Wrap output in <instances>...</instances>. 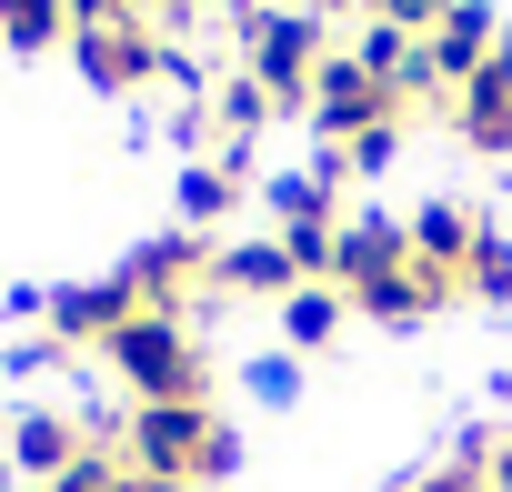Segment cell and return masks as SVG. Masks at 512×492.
Wrapping results in <instances>:
<instances>
[{"mask_svg":"<svg viewBox=\"0 0 512 492\" xmlns=\"http://www.w3.org/2000/svg\"><path fill=\"white\" fill-rule=\"evenodd\" d=\"M131 21H151V31L161 21H191V0H131Z\"/></svg>","mask_w":512,"mask_h":492,"instance_id":"obj_26","label":"cell"},{"mask_svg":"<svg viewBox=\"0 0 512 492\" xmlns=\"http://www.w3.org/2000/svg\"><path fill=\"white\" fill-rule=\"evenodd\" d=\"M171 201H181V221H191V231H211V221H231V201H241V171H221V161H191V171L171 181Z\"/></svg>","mask_w":512,"mask_h":492,"instance_id":"obj_17","label":"cell"},{"mask_svg":"<svg viewBox=\"0 0 512 492\" xmlns=\"http://www.w3.org/2000/svg\"><path fill=\"white\" fill-rule=\"evenodd\" d=\"M0 492H21V472H11V462H0Z\"/></svg>","mask_w":512,"mask_h":492,"instance_id":"obj_31","label":"cell"},{"mask_svg":"<svg viewBox=\"0 0 512 492\" xmlns=\"http://www.w3.org/2000/svg\"><path fill=\"white\" fill-rule=\"evenodd\" d=\"M322 61H332V31L312 21V11H251L241 21V71L262 81L272 101H312V81H322Z\"/></svg>","mask_w":512,"mask_h":492,"instance_id":"obj_3","label":"cell"},{"mask_svg":"<svg viewBox=\"0 0 512 492\" xmlns=\"http://www.w3.org/2000/svg\"><path fill=\"white\" fill-rule=\"evenodd\" d=\"M402 492H492V482H482V452H462V462H442V472H422Z\"/></svg>","mask_w":512,"mask_h":492,"instance_id":"obj_23","label":"cell"},{"mask_svg":"<svg viewBox=\"0 0 512 492\" xmlns=\"http://www.w3.org/2000/svg\"><path fill=\"white\" fill-rule=\"evenodd\" d=\"M452 121H462V141L472 151H512V31L492 41V61L452 91Z\"/></svg>","mask_w":512,"mask_h":492,"instance_id":"obj_6","label":"cell"},{"mask_svg":"<svg viewBox=\"0 0 512 492\" xmlns=\"http://www.w3.org/2000/svg\"><path fill=\"white\" fill-rule=\"evenodd\" d=\"M492 41H502V31H492V11H482V0H452V11H442V21L422 31V61H432V91H462V81H472V71L492 61Z\"/></svg>","mask_w":512,"mask_h":492,"instance_id":"obj_7","label":"cell"},{"mask_svg":"<svg viewBox=\"0 0 512 492\" xmlns=\"http://www.w3.org/2000/svg\"><path fill=\"white\" fill-rule=\"evenodd\" d=\"M121 462H131L141 482L191 492V482L231 472V432L211 422V402H131V412H121Z\"/></svg>","mask_w":512,"mask_h":492,"instance_id":"obj_1","label":"cell"},{"mask_svg":"<svg viewBox=\"0 0 512 492\" xmlns=\"http://www.w3.org/2000/svg\"><path fill=\"white\" fill-rule=\"evenodd\" d=\"M272 111H282V101L251 81V71H231V81L211 91V121H221V171H251V141L272 131Z\"/></svg>","mask_w":512,"mask_h":492,"instance_id":"obj_13","label":"cell"},{"mask_svg":"<svg viewBox=\"0 0 512 492\" xmlns=\"http://www.w3.org/2000/svg\"><path fill=\"white\" fill-rule=\"evenodd\" d=\"M71 51H81L91 91H141V81H161V31H151V21H121V31H81Z\"/></svg>","mask_w":512,"mask_h":492,"instance_id":"obj_8","label":"cell"},{"mask_svg":"<svg viewBox=\"0 0 512 492\" xmlns=\"http://www.w3.org/2000/svg\"><path fill=\"white\" fill-rule=\"evenodd\" d=\"M462 292H482V302H512V241L482 221L472 231V262H462Z\"/></svg>","mask_w":512,"mask_h":492,"instance_id":"obj_20","label":"cell"},{"mask_svg":"<svg viewBox=\"0 0 512 492\" xmlns=\"http://www.w3.org/2000/svg\"><path fill=\"white\" fill-rule=\"evenodd\" d=\"M402 262H412V221H392V211H352L342 241H332V282H342V292H372V282H392Z\"/></svg>","mask_w":512,"mask_h":492,"instance_id":"obj_5","label":"cell"},{"mask_svg":"<svg viewBox=\"0 0 512 492\" xmlns=\"http://www.w3.org/2000/svg\"><path fill=\"white\" fill-rule=\"evenodd\" d=\"M392 111H402V101H392L352 51H332V61H322V81H312V121H322V141H332V151H342V141H362V131H372V121H392Z\"/></svg>","mask_w":512,"mask_h":492,"instance_id":"obj_4","label":"cell"},{"mask_svg":"<svg viewBox=\"0 0 512 492\" xmlns=\"http://www.w3.org/2000/svg\"><path fill=\"white\" fill-rule=\"evenodd\" d=\"M121 492H171V482H141V472H131V462H121Z\"/></svg>","mask_w":512,"mask_h":492,"instance_id":"obj_29","label":"cell"},{"mask_svg":"<svg viewBox=\"0 0 512 492\" xmlns=\"http://www.w3.org/2000/svg\"><path fill=\"white\" fill-rule=\"evenodd\" d=\"M101 362L131 382V402H201V352H191L181 312H131L101 342Z\"/></svg>","mask_w":512,"mask_h":492,"instance_id":"obj_2","label":"cell"},{"mask_svg":"<svg viewBox=\"0 0 512 492\" xmlns=\"http://www.w3.org/2000/svg\"><path fill=\"white\" fill-rule=\"evenodd\" d=\"M61 11H71V41H81V31H121L131 0H61Z\"/></svg>","mask_w":512,"mask_h":492,"instance_id":"obj_25","label":"cell"},{"mask_svg":"<svg viewBox=\"0 0 512 492\" xmlns=\"http://www.w3.org/2000/svg\"><path fill=\"white\" fill-rule=\"evenodd\" d=\"M131 312H141L131 272H121V282H71V292H51V332H61V342H91V352H101Z\"/></svg>","mask_w":512,"mask_h":492,"instance_id":"obj_9","label":"cell"},{"mask_svg":"<svg viewBox=\"0 0 512 492\" xmlns=\"http://www.w3.org/2000/svg\"><path fill=\"white\" fill-rule=\"evenodd\" d=\"M482 482H492V492H512V442H492V452H482Z\"/></svg>","mask_w":512,"mask_h":492,"instance_id":"obj_27","label":"cell"},{"mask_svg":"<svg viewBox=\"0 0 512 492\" xmlns=\"http://www.w3.org/2000/svg\"><path fill=\"white\" fill-rule=\"evenodd\" d=\"M201 272H211V252H201L191 231H171V241H151V252L131 262V292H141V312H181Z\"/></svg>","mask_w":512,"mask_h":492,"instance_id":"obj_12","label":"cell"},{"mask_svg":"<svg viewBox=\"0 0 512 492\" xmlns=\"http://www.w3.org/2000/svg\"><path fill=\"white\" fill-rule=\"evenodd\" d=\"M211 282H221V292H251V302H292V292H302L282 231H272V241H221V252H211Z\"/></svg>","mask_w":512,"mask_h":492,"instance_id":"obj_11","label":"cell"},{"mask_svg":"<svg viewBox=\"0 0 512 492\" xmlns=\"http://www.w3.org/2000/svg\"><path fill=\"white\" fill-rule=\"evenodd\" d=\"M231 11H241V21H251V11H282V0H231Z\"/></svg>","mask_w":512,"mask_h":492,"instance_id":"obj_30","label":"cell"},{"mask_svg":"<svg viewBox=\"0 0 512 492\" xmlns=\"http://www.w3.org/2000/svg\"><path fill=\"white\" fill-rule=\"evenodd\" d=\"M472 231H482L472 211H452V201H422V211H412V262L462 282V262H472Z\"/></svg>","mask_w":512,"mask_h":492,"instance_id":"obj_15","label":"cell"},{"mask_svg":"<svg viewBox=\"0 0 512 492\" xmlns=\"http://www.w3.org/2000/svg\"><path fill=\"white\" fill-rule=\"evenodd\" d=\"M392 151H402V111H392V121H372L362 141H342V171H392Z\"/></svg>","mask_w":512,"mask_h":492,"instance_id":"obj_22","label":"cell"},{"mask_svg":"<svg viewBox=\"0 0 512 492\" xmlns=\"http://www.w3.org/2000/svg\"><path fill=\"white\" fill-rule=\"evenodd\" d=\"M362 11H372V21H402V31H432L452 0H362Z\"/></svg>","mask_w":512,"mask_h":492,"instance_id":"obj_24","label":"cell"},{"mask_svg":"<svg viewBox=\"0 0 512 492\" xmlns=\"http://www.w3.org/2000/svg\"><path fill=\"white\" fill-rule=\"evenodd\" d=\"M251 402H272V412H292V402H302V362H292V352H272V362H251Z\"/></svg>","mask_w":512,"mask_h":492,"instance_id":"obj_21","label":"cell"},{"mask_svg":"<svg viewBox=\"0 0 512 492\" xmlns=\"http://www.w3.org/2000/svg\"><path fill=\"white\" fill-rule=\"evenodd\" d=\"M272 211H282V231H332V221H342L322 171H292V181H272Z\"/></svg>","mask_w":512,"mask_h":492,"instance_id":"obj_19","label":"cell"},{"mask_svg":"<svg viewBox=\"0 0 512 492\" xmlns=\"http://www.w3.org/2000/svg\"><path fill=\"white\" fill-rule=\"evenodd\" d=\"M342 322H352V292H342V282H302V292L282 302V352H322Z\"/></svg>","mask_w":512,"mask_h":492,"instance_id":"obj_16","label":"cell"},{"mask_svg":"<svg viewBox=\"0 0 512 492\" xmlns=\"http://www.w3.org/2000/svg\"><path fill=\"white\" fill-rule=\"evenodd\" d=\"M462 282L452 272H422V262H402L392 282H372V292H352V312H372V322H422V312H442Z\"/></svg>","mask_w":512,"mask_h":492,"instance_id":"obj_14","label":"cell"},{"mask_svg":"<svg viewBox=\"0 0 512 492\" xmlns=\"http://www.w3.org/2000/svg\"><path fill=\"white\" fill-rule=\"evenodd\" d=\"M0 41L11 51H51V41H71V11L61 0H0Z\"/></svg>","mask_w":512,"mask_h":492,"instance_id":"obj_18","label":"cell"},{"mask_svg":"<svg viewBox=\"0 0 512 492\" xmlns=\"http://www.w3.org/2000/svg\"><path fill=\"white\" fill-rule=\"evenodd\" d=\"M302 11H312V21H332V11H362V0H302Z\"/></svg>","mask_w":512,"mask_h":492,"instance_id":"obj_28","label":"cell"},{"mask_svg":"<svg viewBox=\"0 0 512 492\" xmlns=\"http://www.w3.org/2000/svg\"><path fill=\"white\" fill-rule=\"evenodd\" d=\"M71 462H91V442H81V422H71V412H21V422H11V472H21V482H41V492H51Z\"/></svg>","mask_w":512,"mask_h":492,"instance_id":"obj_10","label":"cell"}]
</instances>
